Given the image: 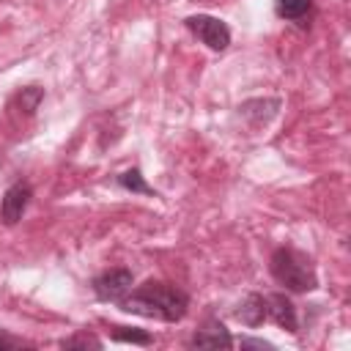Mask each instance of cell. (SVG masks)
<instances>
[{
  "mask_svg": "<svg viewBox=\"0 0 351 351\" xmlns=\"http://www.w3.org/2000/svg\"><path fill=\"white\" fill-rule=\"evenodd\" d=\"M118 307L123 313H134L143 318H159V321H181L186 315L189 299L184 291H178L170 282H145L134 288L129 296L118 299Z\"/></svg>",
  "mask_w": 351,
  "mask_h": 351,
  "instance_id": "cell-1",
  "label": "cell"
},
{
  "mask_svg": "<svg viewBox=\"0 0 351 351\" xmlns=\"http://www.w3.org/2000/svg\"><path fill=\"white\" fill-rule=\"evenodd\" d=\"M269 269H271V277L293 293H307L318 285L313 261L293 247H277L269 258Z\"/></svg>",
  "mask_w": 351,
  "mask_h": 351,
  "instance_id": "cell-2",
  "label": "cell"
},
{
  "mask_svg": "<svg viewBox=\"0 0 351 351\" xmlns=\"http://www.w3.org/2000/svg\"><path fill=\"white\" fill-rule=\"evenodd\" d=\"M184 25L214 52H222L230 44V27L222 19L211 16V14H192V16L184 19Z\"/></svg>",
  "mask_w": 351,
  "mask_h": 351,
  "instance_id": "cell-3",
  "label": "cell"
},
{
  "mask_svg": "<svg viewBox=\"0 0 351 351\" xmlns=\"http://www.w3.org/2000/svg\"><path fill=\"white\" fill-rule=\"evenodd\" d=\"M30 197H33L30 184H27V181H14V184L5 189V195H3V203H0V219H3L5 225H16V222L22 219V214H25Z\"/></svg>",
  "mask_w": 351,
  "mask_h": 351,
  "instance_id": "cell-4",
  "label": "cell"
},
{
  "mask_svg": "<svg viewBox=\"0 0 351 351\" xmlns=\"http://www.w3.org/2000/svg\"><path fill=\"white\" fill-rule=\"evenodd\" d=\"M132 288V271L129 269H110L93 280V293L101 302H118Z\"/></svg>",
  "mask_w": 351,
  "mask_h": 351,
  "instance_id": "cell-5",
  "label": "cell"
},
{
  "mask_svg": "<svg viewBox=\"0 0 351 351\" xmlns=\"http://www.w3.org/2000/svg\"><path fill=\"white\" fill-rule=\"evenodd\" d=\"M266 299V318H271L277 326L288 329L291 335L299 332V321H296V307L285 293H269Z\"/></svg>",
  "mask_w": 351,
  "mask_h": 351,
  "instance_id": "cell-6",
  "label": "cell"
},
{
  "mask_svg": "<svg viewBox=\"0 0 351 351\" xmlns=\"http://www.w3.org/2000/svg\"><path fill=\"white\" fill-rule=\"evenodd\" d=\"M189 343L192 346H203V348H219V346L228 348V346H233V337L228 335V329L219 321H206V326L197 329Z\"/></svg>",
  "mask_w": 351,
  "mask_h": 351,
  "instance_id": "cell-7",
  "label": "cell"
},
{
  "mask_svg": "<svg viewBox=\"0 0 351 351\" xmlns=\"http://www.w3.org/2000/svg\"><path fill=\"white\" fill-rule=\"evenodd\" d=\"M277 107H280L277 99H250V101H244L239 110H241V115H244L252 126H261V123H266V121L277 112Z\"/></svg>",
  "mask_w": 351,
  "mask_h": 351,
  "instance_id": "cell-8",
  "label": "cell"
},
{
  "mask_svg": "<svg viewBox=\"0 0 351 351\" xmlns=\"http://www.w3.org/2000/svg\"><path fill=\"white\" fill-rule=\"evenodd\" d=\"M236 318L244 324V326H261L263 318H266V299L261 293H250L244 302H241V310H236Z\"/></svg>",
  "mask_w": 351,
  "mask_h": 351,
  "instance_id": "cell-9",
  "label": "cell"
},
{
  "mask_svg": "<svg viewBox=\"0 0 351 351\" xmlns=\"http://www.w3.org/2000/svg\"><path fill=\"white\" fill-rule=\"evenodd\" d=\"M274 11L280 19L302 22L313 14V0H274Z\"/></svg>",
  "mask_w": 351,
  "mask_h": 351,
  "instance_id": "cell-10",
  "label": "cell"
},
{
  "mask_svg": "<svg viewBox=\"0 0 351 351\" xmlns=\"http://www.w3.org/2000/svg\"><path fill=\"white\" fill-rule=\"evenodd\" d=\"M110 337L118 343H134V346H151V335L145 329H134V326H110Z\"/></svg>",
  "mask_w": 351,
  "mask_h": 351,
  "instance_id": "cell-11",
  "label": "cell"
},
{
  "mask_svg": "<svg viewBox=\"0 0 351 351\" xmlns=\"http://www.w3.org/2000/svg\"><path fill=\"white\" fill-rule=\"evenodd\" d=\"M118 184H121L123 189H129V192H140V195H154V197H156V189L145 184V178H143V173H140L137 167L123 170V173L118 176Z\"/></svg>",
  "mask_w": 351,
  "mask_h": 351,
  "instance_id": "cell-12",
  "label": "cell"
},
{
  "mask_svg": "<svg viewBox=\"0 0 351 351\" xmlns=\"http://www.w3.org/2000/svg\"><path fill=\"white\" fill-rule=\"evenodd\" d=\"M44 99V90L38 88V85H27V88H22L19 93H16V104H19V110L25 112V115H33L36 110H38V101Z\"/></svg>",
  "mask_w": 351,
  "mask_h": 351,
  "instance_id": "cell-13",
  "label": "cell"
},
{
  "mask_svg": "<svg viewBox=\"0 0 351 351\" xmlns=\"http://www.w3.org/2000/svg\"><path fill=\"white\" fill-rule=\"evenodd\" d=\"M60 346L63 348H101V343L93 335H74V337L60 340Z\"/></svg>",
  "mask_w": 351,
  "mask_h": 351,
  "instance_id": "cell-14",
  "label": "cell"
},
{
  "mask_svg": "<svg viewBox=\"0 0 351 351\" xmlns=\"http://www.w3.org/2000/svg\"><path fill=\"white\" fill-rule=\"evenodd\" d=\"M239 343H241V348H271V343L258 340V337H241Z\"/></svg>",
  "mask_w": 351,
  "mask_h": 351,
  "instance_id": "cell-15",
  "label": "cell"
},
{
  "mask_svg": "<svg viewBox=\"0 0 351 351\" xmlns=\"http://www.w3.org/2000/svg\"><path fill=\"white\" fill-rule=\"evenodd\" d=\"M16 346H22V340L8 337V335H3V332H0V348H16Z\"/></svg>",
  "mask_w": 351,
  "mask_h": 351,
  "instance_id": "cell-16",
  "label": "cell"
}]
</instances>
